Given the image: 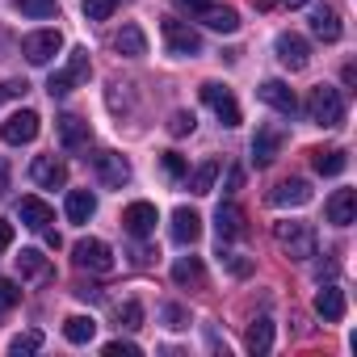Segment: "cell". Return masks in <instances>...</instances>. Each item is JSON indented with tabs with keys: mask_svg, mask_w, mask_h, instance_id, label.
<instances>
[{
	"mask_svg": "<svg viewBox=\"0 0 357 357\" xmlns=\"http://www.w3.org/2000/svg\"><path fill=\"white\" fill-rule=\"evenodd\" d=\"M307 122H315V126H324V130H332V126H340L344 122V97H340V89H332V84H315L311 93H307Z\"/></svg>",
	"mask_w": 357,
	"mask_h": 357,
	"instance_id": "cell-1",
	"label": "cell"
},
{
	"mask_svg": "<svg viewBox=\"0 0 357 357\" xmlns=\"http://www.w3.org/2000/svg\"><path fill=\"white\" fill-rule=\"evenodd\" d=\"M273 240H278V248L290 261H311L315 257V231H311V223H278Z\"/></svg>",
	"mask_w": 357,
	"mask_h": 357,
	"instance_id": "cell-2",
	"label": "cell"
},
{
	"mask_svg": "<svg viewBox=\"0 0 357 357\" xmlns=\"http://www.w3.org/2000/svg\"><path fill=\"white\" fill-rule=\"evenodd\" d=\"M160 30H164V47H168V55H176V59H194V55H202V38H198V30H194L190 22L164 17Z\"/></svg>",
	"mask_w": 357,
	"mask_h": 357,
	"instance_id": "cell-3",
	"label": "cell"
},
{
	"mask_svg": "<svg viewBox=\"0 0 357 357\" xmlns=\"http://www.w3.org/2000/svg\"><path fill=\"white\" fill-rule=\"evenodd\" d=\"M89 80V51L84 47H76L72 55H68V63H63V72H55L51 80H47V93L51 97H68L76 84H84Z\"/></svg>",
	"mask_w": 357,
	"mask_h": 357,
	"instance_id": "cell-4",
	"label": "cell"
},
{
	"mask_svg": "<svg viewBox=\"0 0 357 357\" xmlns=\"http://www.w3.org/2000/svg\"><path fill=\"white\" fill-rule=\"evenodd\" d=\"M59 51H63V34H59V30H34V34L22 38V55H26L34 68H47Z\"/></svg>",
	"mask_w": 357,
	"mask_h": 357,
	"instance_id": "cell-5",
	"label": "cell"
},
{
	"mask_svg": "<svg viewBox=\"0 0 357 357\" xmlns=\"http://www.w3.org/2000/svg\"><path fill=\"white\" fill-rule=\"evenodd\" d=\"M89 160H93V172H97V181H101L105 190H122V185L130 181L126 155H118V151H97V155H89Z\"/></svg>",
	"mask_w": 357,
	"mask_h": 357,
	"instance_id": "cell-6",
	"label": "cell"
},
{
	"mask_svg": "<svg viewBox=\"0 0 357 357\" xmlns=\"http://www.w3.org/2000/svg\"><path fill=\"white\" fill-rule=\"evenodd\" d=\"M72 257H76V269H89V273H109L114 269V252H109L105 240H76Z\"/></svg>",
	"mask_w": 357,
	"mask_h": 357,
	"instance_id": "cell-7",
	"label": "cell"
},
{
	"mask_svg": "<svg viewBox=\"0 0 357 357\" xmlns=\"http://www.w3.org/2000/svg\"><path fill=\"white\" fill-rule=\"evenodd\" d=\"M202 101H206V105L215 109V118H219L223 126H240V105H236L231 89H223V84L206 80V84H202Z\"/></svg>",
	"mask_w": 357,
	"mask_h": 357,
	"instance_id": "cell-8",
	"label": "cell"
},
{
	"mask_svg": "<svg viewBox=\"0 0 357 357\" xmlns=\"http://www.w3.org/2000/svg\"><path fill=\"white\" fill-rule=\"evenodd\" d=\"M273 51H278V63L290 68V72H303V68L311 63V47H307L303 34H278Z\"/></svg>",
	"mask_w": 357,
	"mask_h": 357,
	"instance_id": "cell-9",
	"label": "cell"
},
{
	"mask_svg": "<svg viewBox=\"0 0 357 357\" xmlns=\"http://www.w3.org/2000/svg\"><path fill=\"white\" fill-rule=\"evenodd\" d=\"M38 114L34 109H22V114H13L5 126H0V139H5L9 147H22V143H34L38 139Z\"/></svg>",
	"mask_w": 357,
	"mask_h": 357,
	"instance_id": "cell-10",
	"label": "cell"
},
{
	"mask_svg": "<svg viewBox=\"0 0 357 357\" xmlns=\"http://www.w3.org/2000/svg\"><path fill=\"white\" fill-rule=\"evenodd\" d=\"M155 223H160V215H155L151 202H130V206L122 211V227H126V236H135V240H147V236L155 231Z\"/></svg>",
	"mask_w": 357,
	"mask_h": 357,
	"instance_id": "cell-11",
	"label": "cell"
},
{
	"mask_svg": "<svg viewBox=\"0 0 357 357\" xmlns=\"http://www.w3.org/2000/svg\"><path fill=\"white\" fill-rule=\"evenodd\" d=\"M30 181L43 185V190H63V185H68V164L55 160V155H38V160L30 164Z\"/></svg>",
	"mask_w": 357,
	"mask_h": 357,
	"instance_id": "cell-12",
	"label": "cell"
},
{
	"mask_svg": "<svg viewBox=\"0 0 357 357\" xmlns=\"http://www.w3.org/2000/svg\"><path fill=\"white\" fill-rule=\"evenodd\" d=\"M257 97H261L269 109L286 114V118H294V114H298V97H294V89H290L286 80H265V84L257 89Z\"/></svg>",
	"mask_w": 357,
	"mask_h": 357,
	"instance_id": "cell-13",
	"label": "cell"
},
{
	"mask_svg": "<svg viewBox=\"0 0 357 357\" xmlns=\"http://www.w3.org/2000/svg\"><path fill=\"white\" fill-rule=\"evenodd\" d=\"M282 143H286V130H282V126H261V130L252 135V164H257V168L273 164L278 151H282Z\"/></svg>",
	"mask_w": 357,
	"mask_h": 357,
	"instance_id": "cell-14",
	"label": "cell"
},
{
	"mask_svg": "<svg viewBox=\"0 0 357 357\" xmlns=\"http://www.w3.org/2000/svg\"><path fill=\"white\" fill-rule=\"evenodd\" d=\"M215 231H219V244H227V240H240V236L248 231V223H244V211H240L236 202H223V206L215 211Z\"/></svg>",
	"mask_w": 357,
	"mask_h": 357,
	"instance_id": "cell-15",
	"label": "cell"
},
{
	"mask_svg": "<svg viewBox=\"0 0 357 357\" xmlns=\"http://www.w3.org/2000/svg\"><path fill=\"white\" fill-rule=\"evenodd\" d=\"M324 215H328V223H336V227H349V223L357 219V190H336V194L328 198Z\"/></svg>",
	"mask_w": 357,
	"mask_h": 357,
	"instance_id": "cell-16",
	"label": "cell"
},
{
	"mask_svg": "<svg viewBox=\"0 0 357 357\" xmlns=\"http://www.w3.org/2000/svg\"><path fill=\"white\" fill-rule=\"evenodd\" d=\"M311 198H315V190L303 181V176H290V181H282V185L269 194V202H273V206H307Z\"/></svg>",
	"mask_w": 357,
	"mask_h": 357,
	"instance_id": "cell-17",
	"label": "cell"
},
{
	"mask_svg": "<svg viewBox=\"0 0 357 357\" xmlns=\"http://www.w3.org/2000/svg\"><path fill=\"white\" fill-rule=\"evenodd\" d=\"M89 139H93V126H89L84 118H76V114H63V118H59V143H63L68 151L89 147Z\"/></svg>",
	"mask_w": 357,
	"mask_h": 357,
	"instance_id": "cell-18",
	"label": "cell"
},
{
	"mask_svg": "<svg viewBox=\"0 0 357 357\" xmlns=\"http://www.w3.org/2000/svg\"><path fill=\"white\" fill-rule=\"evenodd\" d=\"M315 315H319L324 324H340V319H344V290H340V286H324V290L315 294Z\"/></svg>",
	"mask_w": 357,
	"mask_h": 357,
	"instance_id": "cell-19",
	"label": "cell"
},
{
	"mask_svg": "<svg viewBox=\"0 0 357 357\" xmlns=\"http://www.w3.org/2000/svg\"><path fill=\"white\" fill-rule=\"evenodd\" d=\"M172 240H176V244H198V240H202V219H198V211L181 206V211L172 215Z\"/></svg>",
	"mask_w": 357,
	"mask_h": 357,
	"instance_id": "cell-20",
	"label": "cell"
},
{
	"mask_svg": "<svg viewBox=\"0 0 357 357\" xmlns=\"http://www.w3.org/2000/svg\"><path fill=\"white\" fill-rule=\"evenodd\" d=\"M22 223L30 227V231H51V223H55V211L43 202V198H22Z\"/></svg>",
	"mask_w": 357,
	"mask_h": 357,
	"instance_id": "cell-21",
	"label": "cell"
},
{
	"mask_svg": "<svg viewBox=\"0 0 357 357\" xmlns=\"http://www.w3.org/2000/svg\"><path fill=\"white\" fill-rule=\"evenodd\" d=\"M311 34H315L319 43H336V38H340V17H336V9L315 5V9H311Z\"/></svg>",
	"mask_w": 357,
	"mask_h": 357,
	"instance_id": "cell-22",
	"label": "cell"
},
{
	"mask_svg": "<svg viewBox=\"0 0 357 357\" xmlns=\"http://www.w3.org/2000/svg\"><path fill=\"white\" fill-rule=\"evenodd\" d=\"M311 164H315L319 176H340L349 168V155L340 147H311Z\"/></svg>",
	"mask_w": 357,
	"mask_h": 357,
	"instance_id": "cell-23",
	"label": "cell"
},
{
	"mask_svg": "<svg viewBox=\"0 0 357 357\" xmlns=\"http://www.w3.org/2000/svg\"><path fill=\"white\" fill-rule=\"evenodd\" d=\"M198 17H202L211 30H219V34H236V30H240V13L227 9V5H206Z\"/></svg>",
	"mask_w": 357,
	"mask_h": 357,
	"instance_id": "cell-24",
	"label": "cell"
},
{
	"mask_svg": "<svg viewBox=\"0 0 357 357\" xmlns=\"http://www.w3.org/2000/svg\"><path fill=\"white\" fill-rule=\"evenodd\" d=\"M114 47H118V55H126V59H143V55H147V38H143L139 26H122V30L114 34Z\"/></svg>",
	"mask_w": 357,
	"mask_h": 357,
	"instance_id": "cell-25",
	"label": "cell"
},
{
	"mask_svg": "<svg viewBox=\"0 0 357 357\" xmlns=\"http://www.w3.org/2000/svg\"><path fill=\"white\" fill-rule=\"evenodd\" d=\"M93 215H97L93 190H72V194H68V219H72V223H89Z\"/></svg>",
	"mask_w": 357,
	"mask_h": 357,
	"instance_id": "cell-26",
	"label": "cell"
},
{
	"mask_svg": "<svg viewBox=\"0 0 357 357\" xmlns=\"http://www.w3.org/2000/svg\"><path fill=\"white\" fill-rule=\"evenodd\" d=\"M219 168H223L219 160H206V164H198V168L190 172V190H194L198 198H206V194L215 190V181H219Z\"/></svg>",
	"mask_w": 357,
	"mask_h": 357,
	"instance_id": "cell-27",
	"label": "cell"
},
{
	"mask_svg": "<svg viewBox=\"0 0 357 357\" xmlns=\"http://www.w3.org/2000/svg\"><path fill=\"white\" fill-rule=\"evenodd\" d=\"M17 269H22V278H30V282H43V278H51V265H47V257H43L38 248H22V257H17Z\"/></svg>",
	"mask_w": 357,
	"mask_h": 357,
	"instance_id": "cell-28",
	"label": "cell"
},
{
	"mask_svg": "<svg viewBox=\"0 0 357 357\" xmlns=\"http://www.w3.org/2000/svg\"><path fill=\"white\" fill-rule=\"evenodd\" d=\"M63 336H68L72 344H89V340L97 336V319H93V315H68V319H63Z\"/></svg>",
	"mask_w": 357,
	"mask_h": 357,
	"instance_id": "cell-29",
	"label": "cell"
},
{
	"mask_svg": "<svg viewBox=\"0 0 357 357\" xmlns=\"http://www.w3.org/2000/svg\"><path fill=\"white\" fill-rule=\"evenodd\" d=\"M172 282L176 286H202V261L198 257H181L172 265Z\"/></svg>",
	"mask_w": 357,
	"mask_h": 357,
	"instance_id": "cell-30",
	"label": "cell"
},
{
	"mask_svg": "<svg viewBox=\"0 0 357 357\" xmlns=\"http://www.w3.org/2000/svg\"><path fill=\"white\" fill-rule=\"evenodd\" d=\"M244 344H248L252 353H269V349H273V324H269V319H252Z\"/></svg>",
	"mask_w": 357,
	"mask_h": 357,
	"instance_id": "cell-31",
	"label": "cell"
},
{
	"mask_svg": "<svg viewBox=\"0 0 357 357\" xmlns=\"http://www.w3.org/2000/svg\"><path fill=\"white\" fill-rule=\"evenodd\" d=\"M13 5H17L22 17H38V22L59 13V0H13Z\"/></svg>",
	"mask_w": 357,
	"mask_h": 357,
	"instance_id": "cell-32",
	"label": "cell"
},
{
	"mask_svg": "<svg viewBox=\"0 0 357 357\" xmlns=\"http://www.w3.org/2000/svg\"><path fill=\"white\" fill-rule=\"evenodd\" d=\"M118 5H122V0H80V9H84L89 22H105V17H114Z\"/></svg>",
	"mask_w": 357,
	"mask_h": 357,
	"instance_id": "cell-33",
	"label": "cell"
},
{
	"mask_svg": "<svg viewBox=\"0 0 357 357\" xmlns=\"http://www.w3.org/2000/svg\"><path fill=\"white\" fill-rule=\"evenodd\" d=\"M43 349V332H17L13 340H9V353L13 357H22V353H38Z\"/></svg>",
	"mask_w": 357,
	"mask_h": 357,
	"instance_id": "cell-34",
	"label": "cell"
},
{
	"mask_svg": "<svg viewBox=\"0 0 357 357\" xmlns=\"http://www.w3.org/2000/svg\"><path fill=\"white\" fill-rule=\"evenodd\" d=\"M139 324H143V307H139L135 298H130V303H122V307H118V328H126V332H135Z\"/></svg>",
	"mask_w": 357,
	"mask_h": 357,
	"instance_id": "cell-35",
	"label": "cell"
},
{
	"mask_svg": "<svg viewBox=\"0 0 357 357\" xmlns=\"http://www.w3.org/2000/svg\"><path fill=\"white\" fill-rule=\"evenodd\" d=\"M22 303V286L13 278H0V311H13Z\"/></svg>",
	"mask_w": 357,
	"mask_h": 357,
	"instance_id": "cell-36",
	"label": "cell"
},
{
	"mask_svg": "<svg viewBox=\"0 0 357 357\" xmlns=\"http://www.w3.org/2000/svg\"><path fill=\"white\" fill-rule=\"evenodd\" d=\"M168 130L181 139V135H194V114H185V109H176L172 118H168Z\"/></svg>",
	"mask_w": 357,
	"mask_h": 357,
	"instance_id": "cell-37",
	"label": "cell"
},
{
	"mask_svg": "<svg viewBox=\"0 0 357 357\" xmlns=\"http://www.w3.org/2000/svg\"><path fill=\"white\" fill-rule=\"evenodd\" d=\"M160 164H164V172L172 176V181H181V176H185V160L176 155V151H164V155H160Z\"/></svg>",
	"mask_w": 357,
	"mask_h": 357,
	"instance_id": "cell-38",
	"label": "cell"
},
{
	"mask_svg": "<svg viewBox=\"0 0 357 357\" xmlns=\"http://www.w3.org/2000/svg\"><path fill=\"white\" fill-rule=\"evenodd\" d=\"M164 319H168V328H190L185 307H176V303H168V307H164Z\"/></svg>",
	"mask_w": 357,
	"mask_h": 357,
	"instance_id": "cell-39",
	"label": "cell"
},
{
	"mask_svg": "<svg viewBox=\"0 0 357 357\" xmlns=\"http://www.w3.org/2000/svg\"><path fill=\"white\" fill-rule=\"evenodd\" d=\"M105 353H109V357H118V353H122V357H135V353H139V344H135V340H109V344H105Z\"/></svg>",
	"mask_w": 357,
	"mask_h": 357,
	"instance_id": "cell-40",
	"label": "cell"
},
{
	"mask_svg": "<svg viewBox=\"0 0 357 357\" xmlns=\"http://www.w3.org/2000/svg\"><path fill=\"white\" fill-rule=\"evenodd\" d=\"M227 269H231L236 278H248V273H252V261H244V257H227Z\"/></svg>",
	"mask_w": 357,
	"mask_h": 357,
	"instance_id": "cell-41",
	"label": "cell"
},
{
	"mask_svg": "<svg viewBox=\"0 0 357 357\" xmlns=\"http://www.w3.org/2000/svg\"><path fill=\"white\" fill-rule=\"evenodd\" d=\"M9 244H13V223H9V219H0V252H5Z\"/></svg>",
	"mask_w": 357,
	"mask_h": 357,
	"instance_id": "cell-42",
	"label": "cell"
},
{
	"mask_svg": "<svg viewBox=\"0 0 357 357\" xmlns=\"http://www.w3.org/2000/svg\"><path fill=\"white\" fill-rule=\"evenodd\" d=\"M26 89H30L26 80H22V84H0V101H5V97H22Z\"/></svg>",
	"mask_w": 357,
	"mask_h": 357,
	"instance_id": "cell-43",
	"label": "cell"
},
{
	"mask_svg": "<svg viewBox=\"0 0 357 357\" xmlns=\"http://www.w3.org/2000/svg\"><path fill=\"white\" fill-rule=\"evenodd\" d=\"M176 5H181V9H190V13H202V9L211 5V0H176Z\"/></svg>",
	"mask_w": 357,
	"mask_h": 357,
	"instance_id": "cell-44",
	"label": "cell"
},
{
	"mask_svg": "<svg viewBox=\"0 0 357 357\" xmlns=\"http://www.w3.org/2000/svg\"><path fill=\"white\" fill-rule=\"evenodd\" d=\"M5 190H9V160L0 155V194H5Z\"/></svg>",
	"mask_w": 357,
	"mask_h": 357,
	"instance_id": "cell-45",
	"label": "cell"
},
{
	"mask_svg": "<svg viewBox=\"0 0 357 357\" xmlns=\"http://www.w3.org/2000/svg\"><path fill=\"white\" fill-rule=\"evenodd\" d=\"M227 185H231V194L244 185V172H240V168H231V172H227Z\"/></svg>",
	"mask_w": 357,
	"mask_h": 357,
	"instance_id": "cell-46",
	"label": "cell"
},
{
	"mask_svg": "<svg viewBox=\"0 0 357 357\" xmlns=\"http://www.w3.org/2000/svg\"><path fill=\"white\" fill-rule=\"evenodd\" d=\"M282 5H290V9H298V5H307V0H282Z\"/></svg>",
	"mask_w": 357,
	"mask_h": 357,
	"instance_id": "cell-47",
	"label": "cell"
}]
</instances>
